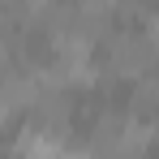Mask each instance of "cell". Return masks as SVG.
<instances>
[{
	"label": "cell",
	"mask_w": 159,
	"mask_h": 159,
	"mask_svg": "<svg viewBox=\"0 0 159 159\" xmlns=\"http://www.w3.org/2000/svg\"><path fill=\"white\" fill-rule=\"evenodd\" d=\"M155 69V34L146 30H116L107 34V78H146Z\"/></svg>",
	"instance_id": "obj_1"
},
{
	"label": "cell",
	"mask_w": 159,
	"mask_h": 159,
	"mask_svg": "<svg viewBox=\"0 0 159 159\" xmlns=\"http://www.w3.org/2000/svg\"><path fill=\"white\" fill-rule=\"evenodd\" d=\"M0 99H4V107L17 116V112H30L34 107V99H39V86H34V73L30 69H13V65H4L0 69Z\"/></svg>",
	"instance_id": "obj_2"
},
{
	"label": "cell",
	"mask_w": 159,
	"mask_h": 159,
	"mask_svg": "<svg viewBox=\"0 0 159 159\" xmlns=\"http://www.w3.org/2000/svg\"><path fill=\"white\" fill-rule=\"evenodd\" d=\"M155 99H159V86H155V78L146 73V78H138V90H133V116H151L155 112Z\"/></svg>",
	"instance_id": "obj_3"
},
{
	"label": "cell",
	"mask_w": 159,
	"mask_h": 159,
	"mask_svg": "<svg viewBox=\"0 0 159 159\" xmlns=\"http://www.w3.org/2000/svg\"><path fill=\"white\" fill-rule=\"evenodd\" d=\"M56 159H95V155H90L86 146H65V142H60V151H56Z\"/></svg>",
	"instance_id": "obj_4"
},
{
	"label": "cell",
	"mask_w": 159,
	"mask_h": 159,
	"mask_svg": "<svg viewBox=\"0 0 159 159\" xmlns=\"http://www.w3.org/2000/svg\"><path fill=\"white\" fill-rule=\"evenodd\" d=\"M9 120H13V112H9V107H4V99H0V133L9 129Z\"/></svg>",
	"instance_id": "obj_5"
}]
</instances>
